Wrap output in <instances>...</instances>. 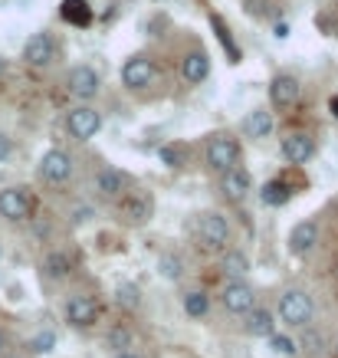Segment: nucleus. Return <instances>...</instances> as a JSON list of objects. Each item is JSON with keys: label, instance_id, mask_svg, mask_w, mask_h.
Instances as JSON below:
<instances>
[{"label": "nucleus", "instance_id": "3", "mask_svg": "<svg viewBox=\"0 0 338 358\" xmlns=\"http://www.w3.org/2000/svg\"><path fill=\"white\" fill-rule=\"evenodd\" d=\"M115 214H119V220L131 224V227H142V224H148V220H152V214H154L152 191H145V187H128V191L115 201Z\"/></svg>", "mask_w": 338, "mask_h": 358}, {"label": "nucleus", "instance_id": "40", "mask_svg": "<svg viewBox=\"0 0 338 358\" xmlns=\"http://www.w3.org/2000/svg\"><path fill=\"white\" fill-rule=\"evenodd\" d=\"M0 76H3V56H0Z\"/></svg>", "mask_w": 338, "mask_h": 358}, {"label": "nucleus", "instance_id": "9", "mask_svg": "<svg viewBox=\"0 0 338 358\" xmlns=\"http://www.w3.org/2000/svg\"><path fill=\"white\" fill-rule=\"evenodd\" d=\"M220 306L230 315H247L256 306V289L247 280H227L220 289Z\"/></svg>", "mask_w": 338, "mask_h": 358}, {"label": "nucleus", "instance_id": "19", "mask_svg": "<svg viewBox=\"0 0 338 358\" xmlns=\"http://www.w3.org/2000/svg\"><path fill=\"white\" fill-rule=\"evenodd\" d=\"M243 332L250 338H270L276 332V313L266 309V306H253L247 313V322H243Z\"/></svg>", "mask_w": 338, "mask_h": 358}, {"label": "nucleus", "instance_id": "17", "mask_svg": "<svg viewBox=\"0 0 338 358\" xmlns=\"http://www.w3.org/2000/svg\"><path fill=\"white\" fill-rule=\"evenodd\" d=\"M286 243H289V253H293V257H309V253L318 247V224L316 220H299V224L289 230Z\"/></svg>", "mask_w": 338, "mask_h": 358}, {"label": "nucleus", "instance_id": "26", "mask_svg": "<svg viewBox=\"0 0 338 358\" xmlns=\"http://www.w3.org/2000/svg\"><path fill=\"white\" fill-rule=\"evenodd\" d=\"M56 342H59V338H56V332L53 329H40V332H36V336H30V342H27V355H53L56 352Z\"/></svg>", "mask_w": 338, "mask_h": 358}, {"label": "nucleus", "instance_id": "39", "mask_svg": "<svg viewBox=\"0 0 338 358\" xmlns=\"http://www.w3.org/2000/svg\"><path fill=\"white\" fill-rule=\"evenodd\" d=\"M112 358H138L135 352H122V355H112Z\"/></svg>", "mask_w": 338, "mask_h": 358}, {"label": "nucleus", "instance_id": "34", "mask_svg": "<svg viewBox=\"0 0 338 358\" xmlns=\"http://www.w3.org/2000/svg\"><path fill=\"white\" fill-rule=\"evenodd\" d=\"M10 138H7V135H0V162H3V158H7V155H10Z\"/></svg>", "mask_w": 338, "mask_h": 358}, {"label": "nucleus", "instance_id": "37", "mask_svg": "<svg viewBox=\"0 0 338 358\" xmlns=\"http://www.w3.org/2000/svg\"><path fill=\"white\" fill-rule=\"evenodd\" d=\"M3 352H7V332L0 329V355H3Z\"/></svg>", "mask_w": 338, "mask_h": 358}, {"label": "nucleus", "instance_id": "18", "mask_svg": "<svg viewBox=\"0 0 338 358\" xmlns=\"http://www.w3.org/2000/svg\"><path fill=\"white\" fill-rule=\"evenodd\" d=\"M181 73L191 86H200L204 79L210 76V56L204 46H194V50H187L184 59H181Z\"/></svg>", "mask_w": 338, "mask_h": 358}, {"label": "nucleus", "instance_id": "7", "mask_svg": "<svg viewBox=\"0 0 338 358\" xmlns=\"http://www.w3.org/2000/svg\"><path fill=\"white\" fill-rule=\"evenodd\" d=\"M36 174L43 185H53V187H63L69 178H73V158L63 152V148H50L43 152L40 164H36Z\"/></svg>", "mask_w": 338, "mask_h": 358}, {"label": "nucleus", "instance_id": "38", "mask_svg": "<svg viewBox=\"0 0 338 358\" xmlns=\"http://www.w3.org/2000/svg\"><path fill=\"white\" fill-rule=\"evenodd\" d=\"M328 109L335 112V119H338V96H332V102H328Z\"/></svg>", "mask_w": 338, "mask_h": 358}, {"label": "nucleus", "instance_id": "27", "mask_svg": "<svg viewBox=\"0 0 338 358\" xmlns=\"http://www.w3.org/2000/svg\"><path fill=\"white\" fill-rule=\"evenodd\" d=\"M131 342H135V332H131L125 322H119V326L109 329V336H105V345L112 348V355H122V352H128Z\"/></svg>", "mask_w": 338, "mask_h": 358}, {"label": "nucleus", "instance_id": "21", "mask_svg": "<svg viewBox=\"0 0 338 358\" xmlns=\"http://www.w3.org/2000/svg\"><path fill=\"white\" fill-rule=\"evenodd\" d=\"M243 135L247 138H253V141H260V138H266L270 131H273V112L270 109H253V112H247V119H243Z\"/></svg>", "mask_w": 338, "mask_h": 358}, {"label": "nucleus", "instance_id": "6", "mask_svg": "<svg viewBox=\"0 0 338 358\" xmlns=\"http://www.w3.org/2000/svg\"><path fill=\"white\" fill-rule=\"evenodd\" d=\"M66 135L73 141H89V138H96L98 131H102V112L92 109V106H76V109H69L66 112Z\"/></svg>", "mask_w": 338, "mask_h": 358}, {"label": "nucleus", "instance_id": "20", "mask_svg": "<svg viewBox=\"0 0 338 358\" xmlns=\"http://www.w3.org/2000/svg\"><path fill=\"white\" fill-rule=\"evenodd\" d=\"M69 273H73V260H69V253H63V250H50L43 257V263H40V276L50 282L66 280Z\"/></svg>", "mask_w": 338, "mask_h": 358}, {"label": "nucleus", "instance_id": "25", "mask_svg": "<svg viewBox=\"0 0 338 358\" xmlns=\"http://www.w3.org/2000/svg\"><path fill=\"white\" fill-rule=\"evenodd\" d=\"M158 273H161L164 280H171V282L184 280V273H187L184 257H181V253H175V250H164L161 257H158Z\"/></svg>", "mask_w": 338, "mask_h": 358}, {"label": "nucleus", "instance_id": "24", "mask_svg": "<svg viewBox=\"0 0 338 358\" xmlns=\"http://www.w3.org/2000/svg\"><path fill=\"white\" fill-rule=\"evenodd\" d=\"M260 201L266 207H286L293 201V185L283 181V178H273V181H266L260 191Z\"/></svg>", "mask_w": 338, "mask_h": 358}, {"label": "nucleus", "instance_id": "33", "mask_svg": "<svg viewBox=\"0 0 338 358\" xmlns=\"http://www.w3.org/2000/svg\"><path fill=\"white\" fill-rule=\"evenodd\" d=\"M270 348H273L276 355H283V358L299 355V348H295L293 338H289V336H279V332H273V336H270Z\"/></svg>", "mask_w": 338, "mask_h": 358}, {"label": "nucleus", "instance_id": "22", "mask_svg": "<svg viewBox=\"0 0 338 358\" xmlns=\"http://www.w3.org/2000/svg\"><path fill=\"white\" fill-rule=\"evenodd\" d=\"M220 270L227 280H247V273H250V257L243 253V250L230 247L223 250V257H220Z\"/></svg>", "mask_w": 338, "mask_h": 358}, {"label": "nucleus", "instance_id": "16", "mask_svg": "<svg viewBox=\"0 0 338 358\" xmlns=\"http://www.w3.org/2000/svg\"><path fill=\"white\" fill-rule=\"evenodd\" d=\"M279 152H283V158L289 164H306V162H312V155H316V138H312L309 131H293V135L283 138Z\"/></svg>", "mask_w": 338, "mask_h": 358}, {"label": "nucleus", "instance_id": "30", "mask_svg": "<svg viewBox=\"0 0 338 358\" xmlns=\"http://www.w3.org/2000/svg\"><path fill=\"white\" fill-rule=\"evenodd\" d=\"M295 348H302L309 358H316V355H322V348H325V338L318 336L312 326H306V329H302V342H299Z\"/></svg>", "mask_w": 338, "mask_h": 358}, {"label": "nucleus", "instance_id": "8", "mask_svg": "<svg viewBox=\"0 0 338 358\" xmlns=\"http://www.w3.org/2000/svg\"><path fill=\"white\" fill-rule=\"evenodd\" d=\"M98 89H102V76L92 66H73L66 73V92L79 99V106H89V99H96Z\"/></svg>", "mask_w": 338, "mask_h": 358}, {"label": "nucleus", "instance_id": "23", "mask_svg": "<svg viewBox=\"0 0 338 358\" xmlns=\"http://www.w3.org/2000/svg\"><path fill=\"white\" fill-rule=\"evenodd\" d=\"M181 306H184L187 319L200 322V319H207L210 315V293L207 289H187V293L181 296Z\"/></svg>", "mask_w": 338, "mask_h": 358}, {"label": "nucleus", "instance_id": "15", "mask_svg": "<svg viewBox=\"0 0 338 358\" xmlns=\"http://www.w3.org/2000/svg\"><path fill=\"white\" fill-rule=\"evenodd\" d=\"M299 96H302V86L295 76H289V73L273 76V83H270V106L273 109H293Z\"/></svg>", "mask_w": 338, "mask_h": 358}, {"label": "nucleus", "instance_id": "2", "mask_svg": "<svg viewBox=\"0 0 338 358\" xmlns=\"http://www.w3.org/2000/svg\"><path fill=\"white\" fill-rule=\"evenodd\" d=\"M194 234H197V243H204V250H210V253L230 250V220L223 214H217V210L197 214Z\"/></svg>", "mask_w": 338, "mask_h": 358}, {"label": "nucleus", "instance_id": "12", "mask_svg": "<svg viewBox=\"0 0 338 358\" xmlns=\"http://www.w3.org/2000/svg\"><path fill=\"white\" fill-rule=\"evenodd\" d=\"M128 187H131V178L125 171H119V168H102V171L92 178V191H96V197L98 201H109V204H115Z\"/></svg>", "mask_w": 338, "mask_h": 358}, {"label": "nucleus", "instance_id": "10", "mask_svg": "<svg viewBox=\"0 0 338 358\" xmlns=\"http://www.w3.org/2000/svg\"><path fill=\"white\" fill-rule=\"evenodd\" d=\"M56 56H59V46H56L53 33H33L30 40H27V46H23V63L33 66V69H46V66L56 63Z\"/></svg>", "mask_w": 338, "mask_h": 358}, {"label": "nucleus", "instance_id": "4", "mask_svg": "<svg viewBox=\"0 0 338 358\" xmlns=\"http://www.w3.org/2000/svg\"><path fill=\"white\" fill-rule=\"evenodd\" d=\"M102 315V306H98L96 296L89 293H69L63 299V319L73 329H92Z\"/></svg>", "mask_w": 338, "mask_h": 358}, {"label": "nucleus", "instance_id": "31", "mask_svg": "<svg viewBox=\"0 0 338 358\" xmlns=\"http://www.w3.org/2000/svg\"><path fill=\"white\" fill-rule=\"evenodd\" d=\"M161 162L168 164V168H181V164L187 162V145H164Z\"/></svg>", "mask_w": 338, "mask_h": 358}, {"label": "nucleus", "instance_id": "32", "mask_svg": "<svg viewBox=\"0 0 338 358\" xmlns=\"http://www.w3.org/2000/svg\"><path fill=\"white\" fill-rule=\"evenodd\" d=\"M243 10L250 13L253 20H266V17H273V0H243Z\"/></svg>", "mask_w": 338, "mask_h": 358}, {"label": "nucleus", "instance_id": "28", "mask_svg": "<svg viewBox=\"0 0 338 358\" xmlns=\"http://www.w3.org/2000/svg\"><path fill=\"white\" fill-rule=\"evenodd\" d=\"M63 20L76 23V27H86L92 20V10H89L86 0H63Z\"/></svg>", "mask_w": 338, "mask_h": 358}, {"label": "nucleus", "instance_id": "35", "mask_svg": "<svg viewBox=\"0 0 338 358\" xmlns=\"http://www.w3.org/2000/svg\"><path fill=\"white\" fill-rule=\"evenodd\" d=\"M273 36H276V40H286V36H289V27H286V23H276V27H273Z\"/></svg>", "mask_w": 338, "mask_h": 358}, {"label": "nucleus", "instance_id": "36", "mask_svg": "<svg viewBox=\"0 0 338 358\" xmlns=\"http://www.w3.org/2000/svg\"><path fill=\"white\" fill-rule=\"evenodd\" d=\"M0 358H30V355H27V352H3Z\"/></svg>", "mask_w": 338, "mask_h": 358}, {"label": "nucleus", "instance_id": "29", "mask_svg": "<svg viewBox=\"0 0 338 358\" xmlns=\"http://www.w3.org/2000/svg\"><path fill=\"white\" fill-rule=\"evenodd\" d=\"M115 303H119L122 309L135 313V309H142V289H138L135 282H119V286H115Z\"/></svg>", "mask_w": 338, "mask_h": 358}, {"label": "nucleus", "instance_id": "11", "mask_svg": "<svg viewBox=\"0 0 338 358\" xmlns=\"http://www.w3.org/2000/svg\"><path fill=\"white\" fill-rule=\"evenodd\" d=\"M0 217L7 224H23L33 217V201L27 187H3L0 191Z\"/></svg>", "mask_w": 338, "mask_h": 358}, {"label": "nucleus", "instance_id": "14", "mask_svg": "<svg viewBox=\"0 0 338 358\" xmlns=\"http://www.w3.org/2000/svg\"><path fill=\"white\" fill-rule=\"evenodd\" d=\"M220 194H223L227 204H243V201L253 194L250 174L243 171L240 164H237V168H230V171H223L220 174Z\"/></svg>", "mask_w": 338, "mask_h": 358}, {"label": "nucleus", "instance_id": "1", "mask_svg": "<svg viewBox=\"0 0 338 358\" xmlns=\"http://www.w3.org/2000/svg\"><path fill=\"white\" fill-rule=\"evenodd\" d=\"M279 319H283L289 329L312 326V319H316V299H312V293L302 289V286H289V289L279 296Z\"/></svg>", "mask_w": 338, "mask_h": 358}, {"label": "nucleus", "instance_id": "41", "mask_svg": "<svg viewBox=\"0 0 338 358\" xmlns=\"http://www.w3.org/2000/svg\"><path fill=\"white\" fill-rule=\"evenodd\" d=\"M0 257H3V243H0Z\"/></svg>", "mask_w": 338, "mask_h": 358}, {"label": "nucleus", "instance_id": "5", "mask_svg": "<svg viewBox=\"0 0 338 358\" xmlns=\"http://www.w3.org/2000/svg\"><path fill=\"white\" fill-rule=\"evenodd\" d=\"M207 164L210 171H230V168H237L240 164V141L233 138L230 131H217V135H210L207 141Z\"/></svg>", "mask_w": 338, "mask_h": 358}, {"label": "nucleus", "instance_id": "13", "mask_svg": "<svg viewBox=\"0 0 338 358\" xmlns=\"http://www.w3.org/2000/svg\"><path fill=\"white\" fill-rule=\"evenodd\" d=\"M154 83V63L148 56H131L122 66V86L131 89V92H142Z\"/></svg>", "mask_w": 338, "mask_h": 358}]
</instances>
